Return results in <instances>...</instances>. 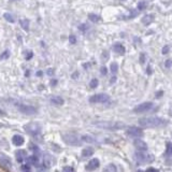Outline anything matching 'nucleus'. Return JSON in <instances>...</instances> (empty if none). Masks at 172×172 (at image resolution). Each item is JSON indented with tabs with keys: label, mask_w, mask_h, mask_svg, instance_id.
Returning a JSON list of instances; mask_svg holds the SVG:
<instances>
[{
	"label": "nucleus",
	"mask_w": 172,
	"mask_h": 172,
	"mask_svg": "<svg viewBox=\"0 0 172 172\" xmlns=\"http://www.w3.org/2000/svg\"><path fill=\"white\" fill-rule=\"evenodd\" d=\"M140 127L143 128H155V127H161L167 125L166 119L158 117V116H150V117H142L138 121Z\"/></svg>",
	"instance_id": "1"
},
{
	"label": "nucleus",
	"mask_w": 172,
	"mask_h": 172,
	"mask_svg": "<svg viewBox=\"0 0 172 172\" xmlns=\"http://www.w3.org/2000/svg\"><path fill=\"white\" fill-rule=\"evenodd\" d=\"M14 106L19 110V112L26 115H34L38 113V109L36 106H30V104H26V103H21V102H14L13 103Z\"/></svg>",
	"instance_id": "2"
},
{
	"label": "nucleus",
	"mask_w": 172,
	"mask_h": 172,
	"mask_svg": "<svg viewBox=\"0 0 172 172\" xmlns=\"http://www.w3.org/2000/svg\"><path fill=\"white\" fill-rule=\"evenodd\" d=\"M110 101V96L108 94H95L89 98V102L91 103H106Z\"/></svg>",
	"instance_id": "3"
},
{
	"label": "nucleus",
	"mask_w": 172,
	"mask_h": 172,
	"mask_svg": "<svg viewBox=\"0 0 172 172\" xmlns=\"http://www.w3.org/2000/svg\"><path fill=\"white\" fill-rule=\"evenodd\" d=\"M25 130L27 131V133H29L32 137H38L41 133V127L38 124H34V123L27 124L25 126Z\"/></svg>",
	"instance_id": "4"
},
{
	"label": "nucleus",
	"mask_w": 172,
	"mask_h": 172,
	"mask_svg": "<svg viewBox=\"0 0 172 172\" xmlns=\"http://www.w3.org/2000/svg\"><path fill=\"white\" fill-rule=\"evenodd\" d=\"M63 139L69 145H79L80 144V139L74 133H64Z\"/></svg>",
	"instance_id": "5"
},
{
	"label": "nucleus",
	"mask_w": 172,
	"mask_h": 172,
	"mask_svg": "<svg viewBox=\"0 0 172 172\" xmlns=\"http://www.w3.org/2000/svg\"><path fill=\"white\" fill-rule=\"evenodd\" d=\"M153 102H151V101H147V102H143V103H140V104H138L137 106H135V109H133V112L135 113H144V112H147V111H150L152 108H153Z\"/></svg>",
	"instance_id": "6"
},
{
	"label": "nucleus",
	"mask_w": 172,
	"mask_h": 172,
	"mask_svg": "<svg viewBox=\"0 0 172 172\" xmlns=\"http://www.w3.org/2000/svg\"><path fill=\"white\" fill-rule=\"evenodd\" d=\"M99 127H102V128L110 129V130H118V129H122L124 127V124L122 123H99L97 124Z\"/></svg>",
	"instance_id": "7"
},
{
	"label": "nucleus",
	"mask_w": 172,
	"mask_h": 172,
	"mask_svg": "<svg viewBox=\"0 0 172 172\" xmlns=\"http://www.w3.org/2000/svg\"><path fill=\"white\" fill-rule=\"evenodd\" d=\"M127 136L131 138H140L143 136V130L140 127H136V126H131L126 130Z\"/></svg>",
	"instance_id": "8"
},
{
	"label": "nucleus",
	"mask_w": 172,
	"mask_h": 172,
	"mask_svg": "<svg viewBox=\"0 0 172 172\" xmlns=\"http://www.w3.org/2000/svg\"><path fill=\"white\" fill-rule=\"evenodd\" d=\"M113 51H114V53H116L117 55H125L126 53V47L124 44L119 43V42H116V43L113 44Z\"/></svg>",
	"instance_id": "9"
},
{
	"label": "nucleus",
	"mask_w": 172,
	"mask_h": 172,
	"mask_svg": "<svg viewBox=\"0 0 172 172\" xmlns=\"http://www.w3.org/2000/svg\"><path fill=\"white\" fill-rule=\"evenodd\" d=\"M133 145H135L136 148H137L138 151H140V152L147 150V144L145 143L143 140H141V139H137V140H135Z\"/></svg>",
	"instance_id": "10"
},
{
	"label": "nucleus",
	"mask_w": 172,
	"mask_h": 172,
	"mask_svg": "<svg viewBox=\"0 0 172 172\" xmlns=\"http://www.w3.org/2000/svg\"><path fill=\"white\" fill-rule=\"evenodd\" d=\"M99 166H100L99 159L94 158V159H91V161L88 163V165L86 166V170H88V171H94V170H96L97 168H99Z\"/></svg>",
	"instance_id": "11"
},
{
	"label": "nucleus",
	"mask_w": 172,
	"mask_h": 172,
	"mask_svg": "<svg viewBox=\"0 0 172 172\" xmlns=\"http://www.w3.org/2000/svg\"><path fill=\"white\" fill-rule=\"evenodd\" d=\"M155 21V15H154L153 13H151V14H146V15H144L143 17H142V24H143L144 26H148L151 25L152 23Z\"/></svg>",
	"instance_id": "12"
},
{
	"label": "nucleus",
	"mask_w": 172,
	"mask_h": 172,
	"mask_svg": "<svg viewBox=\"0 0 172 172\" xmlns=\"http://www.w3.org/2000/svg\"><path fill=\"white\" fill-rule=\"evenodd\" d=\"M15 157H16V160L19 161V163H24L28 157H27V153H26L24 150H19L17 152L15 153Z\"/></svg>",
	"instance_id": "13"
},
{
	"label": "nucleus",
	"mask_w": 172,
	"mask_h": 172,
	"mask_svg": "<svg viewBox=\"0 0 172 172\" xmlns=\"http://www.w3.org/2000/svg\"><path fill=\"white\" fill-rule=\"evenodd\" d=\"M0 163L6 168H12V161L4 154H0Z\"/></svg>",
	"instance_id": "14"
},
{
	"label": "nucleus",
	"mask_w": 172,
	"mask_h": 172,
	"mask_svg": "<svg viewBox=\"0 0 172 172\" xmlns=\"http://www.w3.org/2000/svg\"><path fill=\"white\" fill-rule=\"evenodd\" d=\"M12 142L14 145H16V146H21V145H23L24 144V142H25V139H24V137L21 135H15L13 136L12 138Z\"/></svg>",
	"instance_id": "15"
},
{
	"label": "nucleus",
	"mask_w": 172,
	"mask_h": 172,
	"mask_svg": "<svg viewBox=\"0 0 172 172\" xmlns=\"http://www.w3.org/2000/svg\"><path fill=\"white\" fill-rule=\"evenodd\" d=\"M50 102L54 106H63L64 103H65V100H64L63 98L59 97V96H54L50 99Z\"/></svg>",
	"instance_id": "16"
},
{
	"label": "nucleus",
	"mask_w": 172,
	"mask_h": 172,
	"mask_svg": "<svg viewBox=\"0 0 172 172\" xmlns=\"http://www.w3.org/2000/svg\"><path fill=\"white\" fill-rule=\"evenodd\" d=\"M19 25L25 31H29V28H30V23H29L28 19H19Z\"/></svg>",
	"instance_id": "17"
},
{
	"label": "nucleus",
	"mask_w": 172,
	"mask_h": 172,
	"mask_svg": "<svg viewBox=\"0 0 172 172\" xmlns=\"http://www.w3.org/2000/svg\"><path fill=\"white\" fill-rule=\"evenodd\" d=\"M137 158L139 161L141 163H146V161H152L153 160V157L151 156V155H144V154H137Z\"/></svg>",
	"instance_id": "18"
},
{
	"label": "nucleus",
	"mask_w": 172,
	"mask_h": 172,
	"mask_svg": "<svg viewBox=\"0 0 172 172\" xmlns=\"http://www.w3.org/2000/svg\"><path fill=\"white\" fill-rule=\"evenodd\" d=\"M27 160H28L29 163H31V165H34V166L36 167H39L40 165V160H39V157H38V155H31V156H29L28 158H27Z\"/></svg>",
	"instance_id": "19"
},
{
	"label": "nucleus",
	"mask_w": 172,
	"mask_h": 172,
	"mask_svg": "<svg viewBox=\"0 0 172 172\" xmlns=\"http://www.w3.org/2000/svg\"><path fill=\"white\" fill-rule=\"evenodd\" d=\"M53 165V159H52V157L50 156V155H44L43 157V166L45 167V168H49V167H51Z\"/></svg>",
	"instance_id": "20"
},
{
	"label": "nucleus",
	"mask_w": 172,
	"mask_h": 172,
	"mask_svg": "<svg viewBox=\"0 0 172 172\" xmlns=\"http://www.w3.org/2000/svg\"><path fill=\"white\" fill-rule=\"evenodd\" d=\"M94 154V150L91 147H86L84 150L82 151V156L83 157H89Z\"/></svg>",
	"instance_id": "21"
},
{
	"label": "nucleus",
	"mask_w": 172,
	"mask_h": 172,
	"mask_svg": "<svg viewBox=\"0 0 172 172\" xmlns=\"http://www.w3.org/2000/svg\"><path fill=\"white\" fill-rule=\"evenodd\" d=\"M88 19L91 21V23H98V22H100V16L97 15V14H88Z\"/></svg>",
	"instance_id": "22"
},
{
	"label": "nucleus",
	"mask_w": 172,
	"mask_h": 172,
	"mask_svg": "<svg viewBox=\"0 0 172 172\" xmlns=\"http://www.w3.org/2000/svg\"><path fill=\"white\" fill-rule=\"evenodd\" d=\"M98 85H99V81H98V79H96V78L91 79V82H89V87H91V89H95V88L98 87Z\"/></svg>",
	"instance_id": "23"
},
{
	"label": "nucleus",
	"mask_w": 172,
	"mask_h": 172,
	"mask_svg": "<svg viewBox=\"0 0 172 172\" xmlns=\"http://www.w3.org/2000/svg\"><path fill=\"white\" fill-rule=\"evenodd\" d=\"M103 172H117V169H116V167L113 165V163H110L108 166L104 168Z\"/></svg>",
	"instance_id": "24"
},
{
	"label": "nucleus",
	"mask_w": 172,
	"mask_h": 172,
	"mask_svg": "<svg viewBox=\"0 0 172 172\" xmlns=\"http://www.w3.org/2000/svg\"><path fill=\"white\" fill-rule=\"evenodd\" d=\"M110 70L112 72V74H117V72H118V65L116 63H112L111 66H110Z\"/></svg>",
	"instance_id": "25"
},
{
	"label": "nucleus",
	"mask_w": 172,
	"mask_h": 172,
	"mask_svg": "<svg viewBox=\"0 0 172 172\" xmlns=\"http://www.w3.org/2000/svg\"><path fill=\"white\" fill-rule=\"evenodd\" d=\"M3 17H4V19H6V22L14 23V17H13L12 14H10V13H4V14H3Z\"/></svg>",
	"instance_id": "26"
},
{
	"label": "nucleus",
	"mask_w": 172,
	"mask_h": 172,
	"mask_svg": "<svg viewBox=\"0 0 172 172\" xmlns=\"http://www.w3.org/2000/svg\"><path fill=\"white\" fill-rule=\"evenodd\" d=\"M146 1H140V2L138 3V10L139 11H143V10H145L146 9Z\"/></svg>",
	"instance_id": "27"
},
{
	"label": "nucleus",
	"mask_w": 172,
	"mask_h": 172,
	"mask_svg": "<svg viewBox=\"0 0 172 172\" xmlns=\"http://www.w3.org/2000/svg\"><path fill=\"white\" fill-rule=\"evenodd\" d=\"M166 154L171 156L172 155V143L171 142H167V146H166Z\"/></svg>",
	"instance_id": "28"
},
{
	"label": "nucleus",
	"mask_w": 172,
	"mask_h": 172,
	"mask_svg": "<svg viewBox=\"0 0 172 172\" xmlns=\"http://www.w3.org/2000/svg\"><path fill=\"white\" fill-rule=\"evenodd\" d=\"M87 29H88L87 24H81V25H79V30H80V31L85 32V31H87Z\"/></svg>",
	"instance_id": "29"
},
{
	"label": "nucleus",
	"mask_w": 172,
	"mask_h": 172,
	"mask_svg": "<svg viewBox=\"0 0 172 172\" xmlns=\"http://www.w3.org/2000/svg\"><path fill=\"white\" fill-rule=\"evenodd\" d=\"M21 169H22L23 172H30V166L28 163H24V165H22Z\"/></svg>",
	"instance_id": "30"
},
{
	"label": "nucleus",
	"mask_w": 172,
	"mask_h": 172,
	"mask_svg": "<svg viewBox=\"0 0 172 172\" xmlns=\"http://www.w3.org/2000/svg\"><path fill=\"white\" fill-rule=\"evenodd\" d=\"M9 56H10V52H9V51H4V52H3V53L0 55V58H1V59H6V58H8Z\"/></svg>",
	"instance_id": "31"
},
{
	"label": "nucleus",
	"mask_w": 172,
	"mask_h": 172,
	"mask_svg": "<svg viewBox=\"0 0 172 172\" xmlns=\"http://www.w3.org/2000/svg\"><path fill=\"white\" fill-rule=\"evenodd\" d=\"M165 67L167 69H170L172 67V59H166L165 60Z\"/></svg>",
	"instance_id": "32"
},
{
	"label": "nucleus",
	"mask_w": 172,
	"mask_h": 172,
	"mask_svg": "<svg viewBox=\"0 0 172 172\" xmlns=\"http://www.w3.org/2000/svg\"><path fill=\"white\" fill-rule=\"evenodd\" d=\"M82 140L85 141V142H93L94 139L91 137H89V136H83V137H82Z\"/></svg>",
	"instance_id": "33"
},
{
	"label": "nucleus",
	"mask_w": 172,
	"mask_h": 172,
	"mask_svg": "<svg viewBox=\"0 0 172 172\" xmlns=\"http://www.w3.org/2000/svg\"><path fill=\"white\" fill-rule=\"evenodd\" d=\"M100 73H101V75H102V76H104V75L108 74V69H106V66H102L100 68Z\"/></svg>",
	"instance_id": "34"
},
{
	"label": "nucleus",
	"mask_w": 172,
	"mask_h": 172,
	"mask_svg": "<svg viewBox=\"0 0 172 172\" xmlns=\"http://www.w3.org/2000/svg\"><path fill=\"white\" fill-rule=\"evenodd\" d=\"M69 42L71 44H75L76 43V38H75L74 34H71L70 37H69Z\"/></svg>",
	"instance_id": "35"
},
{
	"label": "nucleus",
	"mask_w": 172,
	"mask_h": 172,
	"mask_svg": "<svg viewBox=\"0 0 172 172\" xmlns=\"http://www.w3.org/2000/svg\"><path fill=\"white\" fill-rule=\"evenodd\" d=\"M34 56V53H32L31 51H29V52H26V60H30Z\"/></svg>",
	"instance_id": "36"
},
{
	"label": "nucleus",
	"mask_w": 172,
	"mask_h": 172,
	"mask_svg": "<svg viewBox=\"0 0 172 172\" xmlns=\"http://www.w3.org/2000/svg\"><path fill=\"white\" fill-rule=\"evenodd\" d=\"M145 59H146V58H145V54L141 53L140 54V58H139V60H140V64H142V65H143V64L145 63Z\"/></svg>",
	"instance_id": "37"
},
{
	"label": "nucleus",
	"mask_w": 172,
	"mask_h": 172,
	"mask_svg": "<svg viewBox=\"0 0 172 172\" xmlns=\"http://www.w3.org/2000/svg\"><path fill=\"white\" fill-rule=\"evenodd\" d=\"M169 46L168 45H165V46L163 47V51H161V53H163V55H167V54L169 53Z\"/></svg>",
	"instance_id": "38"
},
{
	"label": "nucleus",
	"mask_w": 172,
	"mask_h": 172,
	"mask_svg": "<svg viewBox=\"0 0 172 172\" xmlns=\"http://www.w3.org/2000/svg\"><path fill=\"white\" fill-rule=\"evenodd\" d=\"M146 73H147V75H152V74H153V68H152V66H151V65H148V66L146 67Z\"/></svg>",
	"instance_id": "39"
},
{
	"label": "nucleus",
	"mask_w": 172,
	"mask_h": 172,
	"mask_svg": "<svg viewBox=\"0 0 172 172\" xmlns=\"http://www.w3.org/2000/svg\"><path fill=\"white\" fill-rule=\"evenodd\" d=\"M63 172H75V171L73 168H71V167H65L63 169Z\"/></svg>",
	"instance_id": "40"
},
{
	"label": "nucleus",
	"mask_w": 172,
	"mask_h": 172,
	"mask_svg": "<svg viewBox=\"0 0 172 172\" xmlns=\"http://www.w3.org/2000/svg\"><path fill=\"white\" fill-rule=\"evenodd\" d=\"M163 95V91H159L158 93H156V98H160L161 96Z\"/></svg>",
	"instance_id": "41"
},
{
	"label": "nucleus",
	"mask_w": 172,
	"mask_h": 172,
	"mask_svg": "<svg viewBox=\"0 0 172 172\" xmlns=\"http://www.w3.org/2000/svg\"><path fill=\"white\" fill-rule=\"evenodd\" d=\"M114 82H116V76H115V74H113V76L111 78V80H110V83H111V84H113Z\"/></svg>",
	"instance_id": "42"
},
{
	"label": "nucleus",
	"mask_w": 172,
	"mask_h": 172,
	"mask_svg": "<svg viewBox=\"0 0 172 172\" xmlns=\"http://www.w3.org/2000/svg\"><path fill=\"white\" fill-rule=\"evenodd\" d=\"M146 172H159L157 169H155V168H148V169L146 170Z\"/></svg>",
	"instance_id": "43"
},
{
	"label": "nucleus",
	"mask_w": 172,
	"mask_h": 172,
	"mask_svg": "<svg viewBox=\"0 0 172 172\" xmlns=\"http://www.w3.org/2000/svg\"><path fill=\"white\" fill-rule=\"evenodd\" d=\"M47 74L53 75L54 74V69H49V70H47Z\"/></svg>",
	"instance_id": "44"
},
{
	"label": "nucleus",
	"mask_w": 172,
	"mask_h": 172,
	"mask_svg": "<svg viewBox=\"0 0 172 172\" xmlns=\"http://www.w3.org/2000/svg\"><path fill=\"white\" fill-rule=\"evenodd\" d=\"M83 67H84V69H87V68H89V67H91V64H89V63H85L84 65H83Z\"/></svg>",
	"instance_id": "45"
},
{
	"label": "nucleus",
	"mask_w": 172,
	"mask_h": 172,
	"mask_svg": "<svg viewBox=\"0 0 172 172\" xmlns=\"http://www.w3.org/2000/svg\"><path fill=\"white\" fill-rule=\"evenodd\" d=\"M56 84H57V81H56V80H53V81H51V85H52V86H55Z\"/></svg>",
	"instance_id": "46"
},
{
	"label": "nucleus",
	"mask_w": 172,
	"mask_h": 172,
	"mask_svg": "<svg viewBox=\"0 0 172 172\" xmlns=\"http://www.w3.org/2000/svg\"><path fill=\"white\" fill-rule=\"evenodd\" d=\"M79 76V73L78 72H74V73H73V75H72V78L73 79H76Z\"/></svg>",
	"instance_id": "47"
},
{
	"label": "nucleus",
	"mask_w": 172,
	"mask_h": 172,
	"mask_svg": "<svg viewBox=\"0 0 172 172\" xmlns=\"http://www.w3.org/2000/svg\"><path fill=\"white\" fill-rule=\"evenodd\" d=\"M0 115H1V116L6 115V112H4V111H3V110H1V109H0Z\"/></svg>",
	"instance_id": "48"
},
{
	"label": "nucleus",
	"mask_w": 172,
	"mask_h": 172,
	"mask_svg": "<svg viewBox=\"0 0 172 172\" xmlns=\"http://www.w3.org/2000/svg\"><path fill=\"white\" fill-rule=\"evenodd\" d=\"M42 74H43V72H42V71H38L37 72V75H38V76H42Z\"/></svg>",
	"instance_id": "49"
},
{
	"label": "nucleus",
	"mask_w": 172,
	"mask_h": 172,
	"mask_svg": "<svg viewBox=\"0 0 172 172\" xmlns=\"http://www.w3.org/2000/svg\"><path fill=\"white\" fill-rule=\"evenodd\" d=\"M170 115H171V116H172V111H171V112H170Z\"/></svg>",
	"instance_id": "50"
},
{
	"label": "nucleus",
	"mask_w": 172,
	"mask_h": 172,
	"mask_svg": "<svg viewBox=\"0 0 172 172\" xmlns=\"http://www.w3.org/2000/svg\"><path fill=\"white\" fill-rule=\"evenodd\" d=\"M138 172H142V171H138Z\"/></svg>",
	"instance_id": "51"
},
{
	"label": "nucleus",
	"mask_w": 172,
	"mask_h": 172,
	"mask_svg": "<svg viewBox=\"0 0 172 172\" xmlns=\"http://www.w3.org/2000/svg\"><path fill=\"white\" fill-rule=\"evenodd\" d=\"M123 1H124V0H123Z\"/></svg>",
	"instance_id": "52"
}]
</instances>
